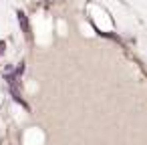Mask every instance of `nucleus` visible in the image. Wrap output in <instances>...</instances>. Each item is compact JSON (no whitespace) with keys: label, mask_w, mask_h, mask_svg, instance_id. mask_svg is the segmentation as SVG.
<instances>
[{"label":"nucleus","mask_w":147,"mask_h":145,"mask_svg":"<svg viewBox=\"0 0 147 145\" xmlns=\"http://www.w3.org/2000/svg\"><path fill=\"white\" fill-rule=\"evenodd\" d=\"M18 20H20L22 30H24V32H28V22H26V16H24V12H20V10H18Z\"/></svg>","instance_id":"obj_1"},{"label":"nucleus","mask_w":147,"mask_h":145,"mask_svg":"<svg viewBox=\"0 0 147 145\" xmlns=\"http://www.w3.org/2000/svg\"><path fill=\"white\" fill-rule=\"evenodd\" d=\"M4 49H6V45H4V42H0V53H4Z\"/></svg>","instance_id":"obj_2"}]
</instances>
